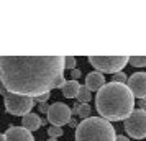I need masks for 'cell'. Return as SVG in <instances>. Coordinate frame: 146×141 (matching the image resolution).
I'll use <instances>...</instances> for the list:
<instances>
[{"label":"cell","mask_w":146,"mask_h":141,"mask_svg":"<svg viewBox=\"0 0 146 141\" xmlns=\"http://www.w3.org/2000/svg\"><path fill=\"white\" fill-rule=\"evenodd\" d=\"M66 56H2L0 81L7 92L40 97L62 89Z\"/></svg>","instance_id":"6da1fadb"},{"label":"cell","mask_w":146,"mask_h":141,"mask_svg":"<svg viewBox=\"0 0 146 141\" xmlns=\"http://www.w3.org/2000/svg\"><path fill=\"white\" fill-rule=\"evenodd\" d=\"M95 108L108 121L126 120L135 112V95L126 84L108 82L95 95Z\"/></svg>","instance_id":"7a4b0ae2"},{"label":"cell","mask_w":146,"mask_h":141,"mask_svg":"<svg viewBox=\"0 0 146 141\" xmlns=\"http://www.w3.org/2000/svg\"><path fill=\"white\" fill-rule=\"evenodd\" d=\"M76 141H117L115 128L102 117L82 120L76 128Z\"/></svg>","instance_id":"3957f363"},{"label":"cell","mask_w":146,"mask_h":141,"mask_svg":"<svg viewBox=\"0 0 146 141\" xmlns=\"http://www.w3.org/2000/svg\"><path fill=\"white\" fill-rule=\"evenodd\" d=\"M3 103L10 115L15 117H25L31 113V108L35 107V97H27L20 94H12V92H3Z\"/></svg>","instance_id":"277c9868"},{"label":"cell","mask_w":146,"mask_h":141,"mask_svg":"<svg viewBox=\"0 0 146 141\" xmlns=\"http://www.w3.org/2000/svg\"><path fill=\"white\" fill-rule=\"evenodd\" d=\"M89 62L102 74H117L130 64V56H89Z\"/></svg>","instance_id":"5b68a950"},{"label":"cell","mask_w":146,"mask_h":141,"mask_svg":"<svg viewBox=\"0 0 146 141\" xmlns=\"http://www.w3.org/2000/svg\"><path fill=\"white\" fill-rule=\"evenodd\" d=\"M125 131L130 138L143 140L146 138V110L136 108L125 120Z\"/></svg>","instance_id":"8992f818"},{"label":"cell","mask_w":146,"mask_h":141,"mask_svg":"<svg viewBox=\"0 0 146 141\" xmlns=\"http://www.w3.org/2000/svg\"><path fill=\"white\" fill-rule=\"evenodd\" d=\"M46 118L51 123V126L69 125V121L72 120V108H69L62 102H56V103H53L49 107V112H48Z\"/></svg>","instance_id":"52a82bcc"},{"label":"cell","mask_w":146,"mask_h":141,"mask_svg":"<svg viewBox=\"0 0 146 141\" xmlns=\"http://www.w3.org/2000/svg\"><path fill=\"white\" fill-rule=\"evenodd\" d=\"M126 85L138 100L146 99V72H135L133 75H130Z\"/></svg>","instance_id":"ba28073f"},{"label":"cell","mask_w":146,"mask_h":141,"mask_svg":"<svg viewBox=\"0 0 146 141\" xmlns=\"http://www.w3.org/2000/svg\"><path fill=\"white\" fill-rule=\"evenodd\" d=\"M2 141H35L30 130L23 126H10L2 134Z\"/></svg>","instance_id":"9c48e42d"},{"label":"cell","mask_w":146,"mask_h":141,"mask_svg":"<svg viewBox=\"0 0 146 141\" xmlns=\"http://www.w3.org/2000/svg\"><path fill=\"white\" fill-rule=\"evenodd\" d=\"M104 85H105V77H104L102 72L94 71V72H89L86 75V87L90 92H99Z\"/></svg>","instance_id":"30bf717a"},{"label":"cell","mask_w":146,"mask_h":141,"mask_svg":"<svg viewBox=\"0 0 146 141\" xmlns=\"http://www.w3.org/2000/svg\"><path fill=\"white\" fill-rule=\"evenodd\" d=\"M41 125H43V120H41L36 113H28V115H25V117L21 118V126L27 128V130H30L31 133L36 131Z\"/></svg>","instance_id":"8fae6325"},{"label":"cell","mask_w":146,"mask_h":141,"mask_svg":"<svg viewBox=\"0 0 146 141\" xmlns=\"http://www.w3.org/2000/svg\"><path fill=\"white\" fill-rule=\"evenodd\" d=\"M80 87H82V85H80L77 81H72V79H69V81L64 84V87L61 89V90H62V95H64L66 99H77Z\"/></svg>","instance_id":"7c38bea8"},{"label":"cell","mask_w":146,"mask_h":141,"mask_svg":"<svg viewBox=\"0 0 146 141\" xmlns=\"http://www.w3.org/2000/svg\"><path fill=\"white\" fill-rule=\"evenodd\" d=\"M92 99V94H90V90L86 87V85H82L79 90V95H77V102L79 103H89Z\"/></svg>","instance_id":"4fadbf2b"},{"label":"cell","mask_w":146,"mask_h":141,"mask_svg":"<svg viewBox=\"0 0 146 141\" xmlns=\"http://www.w3.org/2000/svg\"><path fill=\"white\" fill-rule=\"evenodd\" d=\"M130 64L135 67H145L146 66V56H131Z\"/></svg>","instance_id":"5bb4252c"},{"label":"cell","mask_w":146,"mask_h":141,"mask_svg":"<svg viewBox=\"0 0 146 141\" xmlns=\"http://www.w3.org/2000/svg\"><path fill=\"white\" fill-rule=\"evenodd\" d=\"M90 105L89 103H80V108H79V117L82 120H87V118H90Z\"/></svg>","instance_id":"9a60e30c"},{"label":"cell","mask_w":146,"mask_h":141,"mask_svg":"<svg viewBox=\"0 0 146 141\" xmlns=\"http://www.w3.org/2000/svg\"><path fill=\"white\" fill-rule=\"evenodd\" d=\"M62 128L61 126H49L48 128V134H49V138H54V140H58L59 136H62Z\"/></svg>","instance_id":"2e32d148"},{"label":"cell","mask_w":146,"mask_h":141,"mask_svg":"<svg viewBox=\"0 0 146 141\" xmlns=\"http://www.w3.org/2000/svg\"><path fill=\"white\" fill-rule=\"evenodd\" d=\"M112 82H120V84H125V82H128V77H126L125 72H117V74H113Z\"/></svg>","instance_id":"e0dca14e"},{"label":"cell","mask_w":146,"mask_h":141,"mask_svg":"<svg viewBox=\"0 0 146 141\" xmlns=\"http://www.w3.org/2000/svg\"><path fill=\"white\" fill-rule=\"evenodd\" d=\"M76 58L74 56H66V69H71V71H74L76 69Z\"/></svg>","instance_id":"ac0fdd59"},{"label":"cell","mask_w":146,"mask_h":141,"mask_svg":"<svg viewBox=\"0 0 146 141\" xmlns=\"http://www.w3.org/2000/svg\"><path fill=\"white\" fill-rule=\"evenodd\" d=\"M35 100L38 102V103H46V102L49 100V92H48V94L40 95V97H35Z\"/></svg>","instance_id":"d6986e66"},{"label":"cell","mask_w":146,"mask_h":141,"mask_svg":"<svg viewBox=\"0 0 146 141\" xmlns=\"http://www.w3.org/2000/svg\"><path fill=\"white\" fill-rule=\"evenodd\" d=\"M49 107H51V105H48V103H40V105H38V112H41L43 115H44V113L48 115V112H49Z\"/></svg>","instance_id":"ffe728a7"},{"label":"cell","mask_w":146,"mask_h":141,"mask_svg":"<svg viewBox=\"0 0 146 141\" xmlns=\"http://www.w3.org/2000/svg\"><path fill=\"white\" fill-rule=\"evenodd\" d=\"M80 74H82V72H80L79 69H74V71H71V77H72V81H77V79L80 77Z\"/></svg>","instance_id":"44dd1931"},{"label":"cell","mask_w":146,"mask_h":141,"mask_svg":"<svg viewBox=\"0 0 146 141\" xmlns=\"http://www.w3.org/2000/svg\"><path fill=\"white\" fill-rule=\"evenodd\" d=\"M138 108L146 110V99H139V100H138Z\"/></svg>","instance_id":"7402d4cb"},{"label":"cell","mask_w":146,"mask_h":141,"mask_svg":"<svg viewBox=\"0 0 146 141\" xmlns=\"http://www.w3.org/2000/svg\"><path fill=\"white\" fill-rule=\"evenodd\" d=\"M117 141H130V138L128 136H123V134H118L117 136Z\"/></svg>","instance_id":"603a6c76"},{"label":"cell","mask_w":146,"mask_h":141,"mask_svg":"<svg viewBox=\"0 0 146 141\" xmlns=\"http://www.w3.org/2000/svg\"><path fill=\"white\" fill-rule=\"evenodd\" d=\"M69 126H71V128H77V126H79V123H77V121L72 118V120L69 121Z\"/></svg>","instance_id":"cb8c5ba5"},{"label":"cell","mask_w":146,"mask_h":141,"mask_svg":"<svg viewBox=\"0 0 146 141\" xmlns=\"http://www.w3.org/2000/svg\"><path fill=\"white\" fill-rule=\"evenodd\" d=\"M48 141H58V140H54V138H49V140H48Z\"/></svg>","instance_id":"d4e9b609"}]
</instances>
